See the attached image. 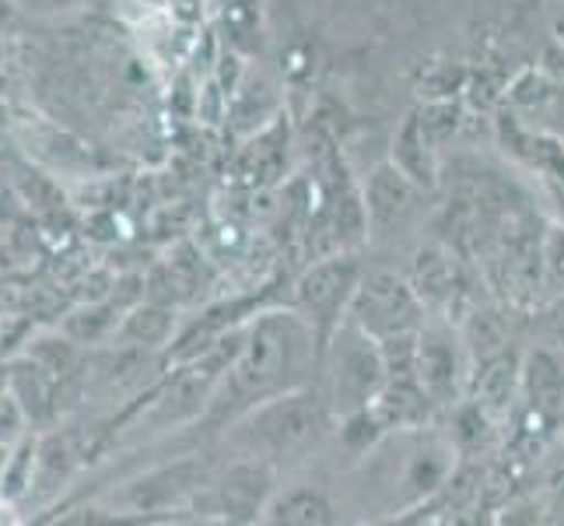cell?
Listing matches in <instances>:
<instances>
[{
  "instance_id": "cell-20",
  "label": "cell",
  "mask_w": 564,
  "mask_h": 526,
  "mask_svg": "<svg viewBox=\"0 0 564 526\" xmlns=\"http://www.w3.org/2000/svg\"><path fill=\"white\" fill-rule=\"evenodd\" d=\"M554 14L561 18V29H564V0H554Z\"/></svg>"
},
{
  "instance_id": "cell-1",
  "label": "cell",
  "mask_w": 564,
  "mask_h": 526,
  "mask_svg": "<svg viewBox=\"0 0 564 526\" xmlns=\"http://www.w3.org/2000/svg\"><path fill=\"white\" fill-rule=\"evenodd\" d=\"M319 373V341L295 305L267 309L242 326L239 351L214 386L204 418L231 425L257 404L288 389L313 386Z\"/></svg>"
},
{
  "instance_id": "cell-9",
  "label": "cell",
  "mask_w": 564,
  "mask_h": 526,
  "mask_svg": "<svg viewBox=\"0 0 564 526\" xmlns=\"http://www.w3.org/2000/svg\"><path fill=\"white\" fill-rule=\"evenodd\" d=\"M417 193H421V183L411 172H403L397 162L379 165L368 175V186H365V222L376 232H386L393 225L400 228L417 211Z\"/></svg>"
},
{
  "instance_id": "cell-6",
  "label": "cell",
  "mask_w": 564,
  "mask_h": 526,
  "mask_svg": "<svg viewBox=\"0 0 564 526\" xmlns=\"http://www.w3.org/2000/svg\"><path fill=\"white\" fill-rule=\"evenodd\" d=\"M274 492L278 466L257 457H239L210 484V505L225 523H263V513Z\"/></svg>"
},
{
  "instance_id": "cell-4",
  "label": "cell",
  "mask_w": 564,
  "mask_h": 526,
  "mask_svg": "<svg viewBox=\"0 0 564 526\" xmlns=\"http://www.w3.org/2000/svg\"><path fill=\"white\" fill-rule=\"evenodd\" d=\"M347 320L361 326L379 344L414 337L424 326V299L414 288V281H403L397 275L379 270V275L361 278L351 309H347Z\"/></svg>"
},
{
  "instance_id": "cell-2",
  "label": "cell",
  "mask_w": 564,
  "mask_h": 526,
  "mask_svg": "<svg viewBox=\"0 0 564 526\" xmlns=\"http://www.w3.org/2000/svg\"><path fill=\"white\" fill-rule=\"evenodd\" d=\"M334 421L337 418L329 411L323 389L313 383L257 404L228 428H231V442L239 446L242 457H257L281 466L313 453Z\"/></svg>"
},
{
  "instance_id": "cell-12",
  "label": "cell",
  "mask_w": 564,
  "mask_h": 526,
  "mask_svg": "<svg viewBox=\"0 0 564 526\" xmlns=\"http://www.w3.org/2000/svg\"><path fill=\"white\" fill-rule=\"evenodd\" d=\"M263 523L274 526H329L340 523V513L334 498H329L323 489H313V484H299V489H278L274 498H270Z\"/></svg>"
},
{
  "instance_id": "cell-7",
  "label": "cell",
  "mask_w": 564,
  "mask_h": 526,
  "mask_svg": "<svg viewBox=\"0 0 564 526\" xmlns=\"http://www.w3.org/2000/svg\"><path fill=\"white\" fill-rule=\"evenodd\" d=\"M519 411L527 415V432H551L564 421V358L551 347H533L522 358Z\"/></svg>"
},
{
  "instance_id": "cell-13",
  "label": "cell",
  "mask_w": 564,
  "mask_h": 526,
  "mask_svg": "<svg viewBox=\"0 0 564 526\" xmlns=\"http://www.w3.org/2000/svg\"><path fill=\"white\" fill-rule=\"evenodd\" d=\"M77 466H82V453H77V446H74V432H67V428L61 432L56 425L46 428V432H39V460H35L32 495L53 498L74 477Z\"/></svg>"
},
{
  "instance_id": "cell-3",
  "label": "cell",
  "mask_w": 564,
  "mask_h": 526,
  "mask_svg": "<svg viewBox=\"0 0 564 526\" xmlns=\"http://www.w3.org/2000/svg\"><path fill=\"white\" fill-rule=\"evenodd\" d=\"M323 397L334 418H344L361 407H372L386 386V355L376 337H368L361 326L344 320L337 334L329 337L319 358Z\"/></svg>"
},
{
  "instance_id": "cell-18",
  "label": "cell",
  "mask_w": 564,
  "mask_h": 526,
  "mask_svg": "<svg viewBox=\"0 0 564 526\" xmlns=\"http://www.w3.org/2000/svg\"><path fill=\"white\" fill-rule=\"evenodd\" d=\"M25 432H32V425L22 407H18V400L11 397V389H4V394H0V446L18 442Z\"/></svg>"
},
{
  "instance_id": "cell-17",
  "label": "cell",
  "mask_w": 564,
  "mask_h": 526,
  "mask_svg": "<svg viewBox=\"0 0 564 526\" xmlns=\"http://www.w3.org/2000/svg\"><path fill=\"white\" fill-rule=\"evenodd\" d=\"M536 337L540 347H551L564 358V291L551 296V302L536 313Z\"/></svg>"
},
{
  "instance_id": "cell-8",
  "label": "cell",
  "mask_w": 564,
  "mask_h": 526,
  "mask_svg": "<svg viewBox=\"0 0 564 526\" xmlns=\"http://www.w3.org/2000/svg\"><path fill=\"white\" fill-rule=\"evenodd\" d=\"M466 355L470 347L449 323H424L417 334V376L427 397L435 404H449L459 397L466 383Z\"/></svg>"
},
{
  "instance_id": "cell-11",
  "label": "cell",
  "mask_w": 564,
  "mask_h": 526,
  "mask_svg": "<svg viewBox=\"0 0 564 526\" xmlns=\"http://www.w3.org/2000/svg\"><path fill=\"white\" fill-rule=\"evenodd\" d=\"M197 489H204V466L183 460L169 471H154L144 481L130 484L123 498L133 505V513H169L172 505L186 502Z\"/></svg>"
},
{
  "instance_id": "cell-19",
  "label": "cell",
  "mask_w": 564,
  "mask_h": 526,
  "mask_svg": "<svg viewBox=\"0 0 564 526\" xmlns=\"http://www.w3.org/2000/svg\"><path fill=\"white\" fill-rule=\"evenodd\" d=\"M225 18H228V32L242 35V32H257L260 25V0H231L225 4Z\"/></svg>"
},
{
  "instance_id": "cell-14",
  "label": "cell",
  "mask_w": 564,
  "mask_h": 526,
  "mask_svg": "<svg viewBox=\"0 0 564 526\" xmlns=\"http://www.w3.org/2000/svg\"><path fill=\"white\" fill-rule=\"evenodd\" d=\"M172 334H176V309L159 305V302H138L130 313L120 320V347H144V351H162Z\"/></svg>"
},
{
  "instance_id": "cell-16",
  "label": "cell",
  "mask_w": 564,
  "mask_h": 526,
  "mask_svg": "<svg viewBox=\"0 0 564 526\" xmlns=\"http://www.w3.org/2000/svg\"><path fill=\"white\" fill-rule=\"evenodd\" d=\"M120 320H123L120 309H116L112 302H91V305L74 309V313L64 320V334L74 344H99L106 337H116Z\"/></svg>"
},
{
  "instance_id": "cell-15",
  "label": "cell",
  "mask_w": 564,
  "mask_h": 526,
  "mask_svg": "<svg viewBox=\"0 0 564 526\" xmlns=\"http://www.w3.org/2000/svg\"><path fill=\"white\" fill-rule=\"evenodd\" d=\"M35 460H39V432H25L8 446L4 466H0V498L22 505L35 489Z\"/></svg>"
},
{
  "instance_id": "cell-5",
  "label": "cell",
  "mask_w": 564,
  "mask_h": 526,
  "mask_svg": "<svg viewBox=\"0 0 564 526\" xmlns=\"http://www.w3.org/2000/svg\"><path fill=\"white\" fill-rule=\"evenodd\" d=\"M365 278V270L355 257H326L313 264L295 285V305L305 316V323L313 326V334L319 341V358L329 337L337 334V326L347 320L355 291Z\"/></svg>"
},
{
  "instance_id": "cell-10",
  "label": "cell",
  "mask_w": 564,
  "mask_h": 526,
  "mask_svg": "<svg viewBox=\"0 0 564 526\" xmlns=\"http://www.w3.org/2000/svg\"><path fill=\"white\" fill-rule=\"evenodd\" d=\"M8 389L35 432L53 428L56 415H61V383H56L35 358L14 355L8 362Z\"/></svg>"
}]
</instances>
